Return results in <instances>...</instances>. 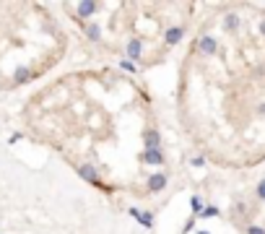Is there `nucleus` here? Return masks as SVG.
Instances as JSON below:
<instances>
[{
    "label": "nucleus",
    "mask_w": 265,
    "mask_h": 234,
    "mask_svg": "<svg viewBox=\"0 0 265 234\" xmlns=\"http://www.w3.org/2000/svg\"><path fill=\"white\" fill-rule=\"evenodd\" d=\"M245 231H247V234H265V226H260V224H247Z\"/></svg>",
    "instance_id": "nucleus-17"
},
{
    "label": "nucleus",
    "mask_w": 265,
    "mask_h": 234,
    "mask_svg": "<svg viewBox=\"0 0 265 234\" xmlns=\"http://www.w3.org/2000/svg\"><path fill=\"white\" fill-rule=\"evenodd\" d=\"M127 214H130L132 219H136V221H138V219H141V214H143V211H141L138 206H130V208H127Z\"/></svg>",
    "instance_id": "nucleus-18"
},
{
    "label": "nucleus",
    "mask_w": 265,
    "mask_h": 234,
    "mask_svg": "<svg viewBox=\"0 0 265 234\" xmlns=\"http://www.w3.org/2000/svg\"><path fill=\"white\" fill-rule=\"evenodd\" d=\"M31 76H34V70H31L29 65H18L16 73H13V81H16V83H29Z\"/></svg>",
    "instance_id": "nucleus-11"
},
{
    "label": "nucleus",
    "mask_w": 265,
    "mask_h": 234,
    "mask_svg": "<svg viewBox=\"0 0 265 234\" xmlns=\"http://www.w3.org/2000/svg\"><path fill=\"white\" fill-rule=\"evenodd\" d=\"M187 34V26H182V23H174V26H167L164 29V44L167 47H174V44H180Z\"/></svg>",
    "instance_id": "nucleus-6"
},
{
    "label": "nucleus",
    "mask_w": 265,
    "mask_h": 234,
    "mask_svg": "<svg viewBox=\"0 0 265 234\" xmlns=\"http://www.w3.org/2000/svg\"><path fill=\"white\" fill-rule=\"evenodd\" d=\"M117 65H120V70H125V73H138V65L132 63V60H127V57H125V60H120Z\"/></svg>",
    "instance_id": "nucleus-15"
},
{
    "label": "nucleus",
    "mask_w": 265,
    "mask_h": 234,
    "mask_svg": "<svg viewBox=\"0 0 265 234\" xmlns=\"http://www.w3.org/2000/svg\"><path fill=\"white\" fill-rule=\"evenodd\" d=\"M195 234H211V231H208V229H197Z\"/></svg>",
    "instance_id": "nucleus-24"
},
{
    "label": "nucleus",
    "mask_w": 265,
    "mask_h": 234,
    "mask_svg": "<svg viewBox=\"0 0 265 234\" xmlns=\"http://www.w3.org/2000/svg\"><path fill=\"white\" fill-rule=\"evenodd\" d=\"M138 224L143 229H153V226H156V214H153V211H143L141 219H138Z\"/></svg>",
    "instance_id": "nucleus-13"
},
{
    "label": "nucleus",
    "mask_w": 265,
    "mask_h": 234,
    "mask_svg": "<svg viewBox=\"0 0 265 234\" xmlns=\"http://www.w3.org/2000/svg\"><path fill=\"white\" fill-rule=\"evenodd\" d=\"M81 29H83V34L88 37V42H99L102 39V26L96 21H88V23H81Z\"/></svg>",
    "instance_id": "nucleus-10"
},
{
    "label": "nucleus",
    "mask_w": 265,
    "mask_h": 234,
    "mask_svg": "<svg viewBox=\"0 0 265 234\" xmlns=\"http://www.w3.org/2000/svg\"><path fill=\"white\" fill-rule=\"evenodd\" d=\"M203 208H206L203 198L197 195V193H192V195H190V216H195V219H197V216H201V211H203Z\"/></svg>",
    "instance_id": "nucleus-12"
},
{
    "label": "nucleus",
    "mask_w": 265,
    "mask_h": 234,
    "mask_svg": "<svg viewBox=\"0 0 265 234\" xmlns=\"http://www.w3.org/2000/svg\"><path fill=\"white\" fill-rule=\"evenodd\" d=\"M138 161L146 164V167H161V164H167V154H164V149H159V151H141Z\"/></svg>",
    "instance_id": "nucleus-7"
},
{
    "label": "nucleus",
    "mask_w": 265,
    "mask_h": 234,
    "mask_svg": "<svg viewBox=\"0 0 265 234\" xmlns=\"http://www.w3.org/2000/svg\"><path fill=\"white\" fill-rule=\"evenodd\" d=\"M197 50H201L206 57H213V55H218V39H216V37H211V34L197 37Z\"/></svg>",
    "instance_id": "nucleus-8"
},
{
    "label": "nucleus",
    "mask_w": 265,
    "mask_h": 234,
    "mask_svg": "<svg viewBox=\"0 0 265 234\" xmlns=\"http://www.w3.org/2000/svg\"><path fill=\"white\" fill-rule=\"evenodd\" d=\"M255 198L260 200V203H265V177L257 182V187H255Z\"/></svg>",
    "instance_id": "nucleus-16"
},
{
    "label": "nucleus",
    "mask_w": 265,
    "mask_h": 234,
    "mask_svg": "<svg viewBox=\"0 0 265 234\" xmlns=\"http://www.w3.org/2000/svg\"><path fill=\"white\" fill-rule=\"evenodd\" d=\"M21 138H24V135H21V133H13V135L8 138V143H18V140H21Z\"/></svg>",
    "instance_id": "nucleus-21"
},
{
    "label": "nucleus",
    "mask_w": 265,
    "mask_h": 234,
    "mask_svg": "<svg viewBox=\"0 0 265 234\" xmlns=\"http://www.w3.org/2000/svg\"><path fill=\"white\" fill-rule=\"evenodd\" d=\"M239 26H242L239 13H226V16H224V21H221V29H224L226 34H237V32H239Z\"/></svg>",
    "instance_id": "nucleus-9"
},
{
    "label": "nucleus",
    "mask_w": 265,
    "mask_h": 234,
    "mask_svg": "<svg viewBox=\"0 0 265 234\" xmlns=\"http://www.w3.org/2000/svg\"><path fill=\"white\" fill-rule=\"evenodd\" d=\"M218 216H221V208H218V206H206L197 219H201V221H208V219H218Z\"/></svg>",
    "instance_id": "nucleus-14"
},
{
    "label": "nucleus",
    "mask_w": 265,
    "mask_h": 234,
    "mask_svg": "<svg viewBox=\"0 0 265 234\" xmlns=\"http://www.w3.org/2000/svg\"><path fill=\"white\" fill-rule=\"evenodd\" d=\"M141 140H143V151H159L161 149V133H159V128H153V125L143 128Z\"/></svg>",
    "instance_id": "nucleus-2"
},
{
    "label": "nucleus",
    "mask_w": 265,
    "mask_h": 234,
    "mask_svg": "<svg viewBox=\"0 0 265 234\" xmlns=\"http://www.w3.org/2000/svg\"><path fill=\"white\" fill-rule=\"evenodd\" d=\"M190 164H192L195 169H201V167H206V159H203V156H192V161H190Z\"/></svg>",
    "instance_id": "nucleus-19"
},
{
    "label": "nucleus",
    "mask_w": 265,
    "mask_h": 234,
    "mask_svg": "<svg viewBox=\"0 0 265 234\" xmlns=\"http://www.w3.org/2000/svg\"><path fill=\"white\" fill-rule=\"evenodd\" d=\"M260 34H265V21H260Z\"/></svg>",
    "instance_id": "nucleus-23"
},
{
    "label": "nucleus",
    "mask_w": 265,
    "mask_h": 234,
    "mask_svg": "<svg viewBox=\"0 0 265 234\" xmlns=\"http://www.w3.org/2000/svg\"><path fill=\"white\" fill-rule=\"evenodd\" d=\"M257 114H260V117H265V102H262V104H257Z\"/></svg>",
    "instance_id": "nucleus-22"
},
{
    "label": "nucleus",
    "mask_w": 265,
    "mask_h": 234,
    "mask_svg": "<svg viewBox=\"0 0 265 234\" xmlns=\"http://www.w3.org/2000/svg\"><path fill=\"white\" fill-rule=\"evenodd\" d=\"M125 52H127V60H132L136 65H141L143 63V39L141 37H130Z\"/></svg>",
    "instance_id": "nucleus-5"
},
{
    "label": "nucleus",
    "mask_w": 265,
    "mask_h": 234,
    "mask_svg": "<svg viewBox=\"0 0 265 234\" xmlns=\"http://www.w3.org/2000/svg\"><path fill=\"white\" fill-rule=\"evenodd\" d=\"M76 174H78L81 180H86L88 185H94V187H104V182L99 180V169L94 167V164H88V161L76 164Z\"/></svg>",
    "instance_id": "nucleus-3"
},
{
    "label": "nucleus",
    "mask_w": 265,
    "mask_h": 234,
    "mask_svg": "<svg viewBox=\"0 0 265 234\" xmlns=\"http://www.w3.org/2000/svg\"><path fill=\"white\" fill-rule=\"evenodd\" d=\"M167 185H169V174H167V172H153V174L146 180V193L159 195V193L167 190Z\"/></svg>",
    "instance_id": "nucleus-4"
},
{
    "label": "nucleus",
    "mask_w": 265,
    "mask_h": 234,
    "mask_svg": "<svg viewBox=\"0 0 265 234\" xmlns=\"http://www.w3.org/2000/svg\"><path fill=\"white\" fill-rule=\"evenodd\" d=\"M99 11H102V3H96V0H81V3L76 6V21L88 23V18H94Z\"/></svg>",
    "instance_id": "nucleus-1"
},
{
    "label": "nucleus",
    "mask_w": 265,
    "mask_h": 234,
    "mask_svg": "<svg viewBox=\"0 0 265 234\" xmlns=\"http://www.w3.org/2000/svg\"><path fill=\"white\" fill-rule=\"evenodd\" d=\"M195 221H197V219H195V216H190V219H187V224L182 226V234H187V231H192V229H195Z\"/></svg>",
    "instance_id": "nucleus-20"
}]
</instances>
